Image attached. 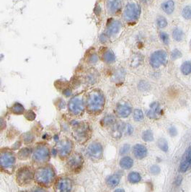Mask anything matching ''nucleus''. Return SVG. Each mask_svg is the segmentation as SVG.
<instances>
[{
  "label": "nucleus",
  "mask_w": 191,
  "mask_h": 192,
  "mask_svg": "<svg viewBox=\"0 0 191 192\" xmlns=\"http://www.w3.org/2000/svg\"><path fill=\"white\" fill-rule=\"evenodd\" d=\"M120 0H113L108 3V10L111 13H115L120 8Z\"/></svg>",
  "instance_id": "nucleus-22"
},
{
  "label": "nucleus",
  "mask_w": 191,
  "mask_h": 192,
  "mask_svg": "<svg viewBox=\"0 0 191 192\" xmlns=\"http://www.w3.org/2000/svg\"><path fill=\"white\" fill-rule=\"evenodd\" d=\"M169 132H170V134H171V136H175L176 134H177V130H176L175 128L174 127H172L170 128V129H169Z\"/></svg>",
  "instance_id": "nucleus-42"
},
{
  "label": "nucleus",
  "mask_w": 191,
  "mask_h": 192,
  "mask_svg": "<svg viewBox=\"0 0 191 192\" xmlns=\"http://www.w3.org/2000/svg\"><path fill=\"white\" fill-rule=\"evenodd\" d=\"M121 28V23L119 21H113L108 27V34L110 35H115L118 33Z\"/></svg>",
  "instance_id": "nucleus-17"
},
{
  "label": "nucleus",
  "mask_w": 191,
  "mask_h": 192,
  "mask_svg": "<svg viewBox=\"0 0 191 192\" xmlns=\"http://www.w3.org/2000/svg\"><path fill=\"white\" fill-rule=\"evenodd\" d=\"M89 135V128L85 123H77L73 126V136L79 142L86 141Z\"/></svg>",
  "instance_id": "nucleus-9"
},
{
  "label": "nucleus",
  "mask_w": 191,
  "mask_h": 192,
  "mask_svg": "<svg viewBox=\"0 0 191 192\" xmlns=\"http://www.w3.org/2000/svg\"><path fill=\"white\" fill-rule=\"evenodd\" d=\"M133 155H134L137 159H143L144 158H145V157L147 156V149L143 144H136V145L133 147Z\"/></svg>",
  "instance_id": "nucleus-14"
},
{
  "label": "nucleus",
  "mask_w": 191,
  "mask_h": 192,
  "mask_svg": "<svg viewBox=\"0 0 191 192\" xmlns=\"http://www.w3.org/2000/svg\"><path fill=\"white\" fill-rule=\"evenodd\" d=\"M167 53L164 50L156 51L150 57V64L154 68H159L167 61Z\"/></svg>",
  "instance_id": "nucleus-12"
},
{
  "label": "nucleus",
  "mask_w": 191,
  "mask_h": 192,
  "mask_svg": "<svg viewBox=\"0 0 191 192\" xmlns=\"http://www.w3.org/2000/svg\"><path fill=\"white\" fill-rule=\"evenodd\" d=\"M130 149V146L128 145V144H125V145L123 146V147L120 149V155H123V154H125V153H127L129 150Z\"/></svg>",
  "instance_id": "nucleus-39"
},
{
  "label": "nucleus",
  "mask_w": 191,
  "mask_h": 192,
  "mask_svg": "<svg viewBox=\"0 0 191 192\" xmlns=\"http://www.w3.org/2000/svg\"><path fill=\"white\" fill-rule=\"evenodd\" d=\"M157 146H158L162 151L165 152L168 151V144H167V141H166L165 139H159L158 141H157Z\"/></svg>",
  "instance_id": "nucleus-30"
},
{
  "label": "nucleus",
  "mask_w": 191,
  "mask_h": 192,
  "mask_svg": "<svg viewBox=\"0 0 191 192\" xmlns=\"http://www.w3.org/2000/svg\"><path fill=\"white\" fill-rule=\"evenodd\" d=\"M133 165V161L130 157H124L120 161V166L123 169H130Z\"/></svg>",
  "instance_id": "nucleus-19"
},
{
  "label": "nucleus",
  "mask_w": 191,
  "mask_h": 192,
  "mask_svg": "<svg viewBox=\"0 0 191 192\" xmlns=\"http://www.w3.org/2000/svg\"><path fill=\"white\" fill-rule=\"evenodd\" d=\"M73 149L72 141L68 139H62L57 146V152L61 159L69 158Z\"/></svg>",
  "instance_id": "nucleus-11"
},
{
  "label": "nucleus",
  "mask_w": 191,
  "mask_h": 192,
  "mask_svg": "<svg viewBox=\"0 0 191 192\" xmlns=\"http://www.w3.org/2000/svg\"><path fill=\"white\" fill-rule=\"evenodd\" d=\"M182 17L186 20L191 19V6H187L182 10Z\"/></svg>",
  "instance_id": "nucleus-31"
},
{
  "label": "nucleus",
  "mask_w": 191,
  "mask_h": 192,
  "mask_svg": "<svg viewBox=\"0 0 191 192\" xmlns=\"http://www.w3.org/2000/svg\"><path fill=\"white\" fill-rule=\"evenodd\" d=\"M6 127V121L3 118L0 117V131H2Z\"/></svg>",
  "instance_id": "nucleus-40"
},
{
  "label": "nucleus",
  "mask_w": 191,
  "mask_h": 192,
  "mask_svg": "<svg viewBox=\"0 0 191 192\" xmlns=\"http://www.w3.org/2000/svg\"><path fill=\"white\" fill-rule=\"evenodd\" d=\"M141 9L137 4L129 3L125 6L123 12V18L125 21L133 22L139 18Z\"/></svg>",
  "instance_id": "nucleus-7"
},
{
  "label": "nucleus",
  "mask_w": 191,
  "mask_h": 192,
  "mask_svg": "<svg viewBox=\"0 0 191 192\" xmlns=\"http://www.w3.org/2000/svg\"><path fill=\"white\" fill-rule=\"evenodd\" d=\"M190 45H191V42H190Z\"/></svg>",
  "instance_id": "nucleus-47"
},
{
  "label": "nucleus",
  "mask_w": 191,
  "mask_h": 192,
  "mask_svg": "<svg viewBox=\"0 0 191 192\" xmlns=\"http://www.w3.org/2000/svg\"><path fill=\"white\" fill-rule=\"evenodd\" d=\"M34 179V173L30 167L24 166L19 168L16 173V181L22 186L30 184Z\"/></svg>",
  "instance_id": "nucleus-5"
},
{
  "label": "nucleus",
  "mask_w": 191,
  "mask_h": 192,
  "mask_svg": "<svg viewBox=\"0 0 191 192\" xmlns=\"http://www.w3.org/2000/svg\"><path fill=\"white\" fill-rule=\"evenodd\" d=\"M117 114L120 117L126 118L131 113V108L128 104H120L117 107Z\"/></svg>",
  "instance_id": "nucleus-15"
},
{
  "label": "nucleus",
  "mask_w": 191,
  "mask_h": 192,
  "mask_svg": "<svg viewBox=\"0 0 191 192\" xmlns=\"http://www.w3.org/2000/svg\"><path fill=\"white\" fill-rule=\"evenodd\" d=\"M50 150L46 144H38L33 152V160L36 164H43L49 160Z\"/></svg>",
  "instance_id": "nucleus-4"
},
{
  "label": "nucleus",
  "mask_w": 191,
  "mask_h": 192,
  "mask_svg": "<svg viewBox=\"0 0 191 192\" xmlns=\"http://www.w3.org/2000/svg\"><path fill=\"white\" fill-rule=\"evenodd\" d=\"M142 139L145 141H152L154 140V135L152 131L148 129L146 130L142 134Z\"/></svg>",
  "instance_id": "nucleus-29"
},
{
  "label": "nucleus",
  "mask_w": 191,
  "mask_h": 192,
  "mask_svg": "<svg viewBox=\"0 0 191 192\" xmlns=\"http://www.w3.org/2000/svg\"><path fill=\"white\" fill-rule=\"evenodd\" d=\"M151 173L153 175H157L158 173H160V167L157 166H153L151 167Z\"/></svg>",
  "instance_id": "nucleus-38"
},
{
  "label": "nucleus",
  "mask_w": 191,
  "mask_h": 192,
  "mask_svg": "<svg viewBox=\"0 0 191 192\" xmlns=\"http://www.w3.org/2000/svg\"><path fill=\"white\" fill-rule=\"evenodd\" d=\"M143 112L139 109H136L134 112H133V119H134V120L136 121H140L143 119Z\"/></svg>",
  "instance_id": "nucleus-33"
},
{
  "label": "nucleus",
  "mask_w": 191,
  "mask_h": 192,
  "mask_svg": "<svg viewBox=\"0 0 191 192\" xmlns=\"http://www.w3.org/2000/svg\"><path fill=\"white\" fill-rule=\"evenodd\" d=\"M157 24L160 28H164L167 25V20L164 17H159L157 20Z\"/></svg>",
  "instance_id": "nucleus-32"
},
{
  "label": "nucleus",
  "mask_w": 191,
  "mask_h": 192,
  "mask_svg": "<svg viewBox=\"0 0 191 192\" xmlns=\"http://www.w3.org/2000/svg\"><path fill=\"white\" fill-rule=\"evenodd\" d=\"M105 106V98L103 94L99 91H93L89 95L87 100L88 111L93 114L101 112Z\"/></svg>",
  "instance_id": "nucleus-3"
},
{
  "label": "nucleus",
  "mask_w": 191,
  "mask_h": 192,
  "mask_svg": "<svg viewBox=\"0 0 191 192\" xmlns=\"http://www.w3.org/2000/svg\"><path fill=\"white\" fill-rule=\"evenodd\" d=\"M141 176L139 173L137 172H131V173H129L128 176V179L129 182L132 183H138L141 181Z\"/></svg>",
  "instance_id": "nucleus-27"
},
{
  "label": "nucleus",
  "mask_w": 191,
  "mask_h": 192,
  "mask_svg": "<svg viewBox=\"0 0 191 192\" xmlns=\"http://www.w3.org/2000/svg\"><path fill=\"white\" fill-rule=\"evenodd\" d=\"M74 182L69 176H60L54 182L55 192H73Z\"/></svg>",
  "instance_id": "nucleus-6"
},
{
  "label": "nucleus",
  "mask_w": 191,
  "mask_h": 192,
  "mask_svg": "<svg viewBox=\"0 0 191 192\" xmlns=\"http://www.w3.org/2000/svg\"><path fill=\"white\" fill-rule=\"evenodd\" d=\"M172 36L176 41H181L184 38V33L180 28H175L172 33Z\"/></svg>",
  "instance_id": "nucleus-26"
},
{
  "label": "nucleus",
  "mask_w": 191,
  "mask_h": 192,
  "mask_svg": "<svg viewBox=\"0 0 191 192\" xmlns=\"http://www.w3.org/2000/svg\"><path fill=\"white\" fill-rule=\"evenodd\" d=\"M34 180L39 186H51L56 181V172L50 165L40 167L34 172Z\"/></svg>",
  "instance_id": "nucleus-1"
},
{
  "label": "nucleus",
  "mask_w": 191,
  "mask_h": 192,
  "mask_svg": "<svg viewBox=\"0 0 191 192\" xmlns=\"http://www.w3.org/2000/svg\"><path fill=\"white\" fill-rule=\"evenodd\" d=\"M107 184L108 186L114 188V187L117 186L118 185L119 182H120V176L117 174L112 175V176H109L107 178Z\"/></svg>",
  "instance_id": "nucleus-20"
},
{
  "label": "nucleus",
  "mask_w": 191,
  "mask_h": 192,
  "mask_svg": "<svg viewBox=\"0 0 191 192\" xmlns=\"http://www.w3.org/2000/svg\"><path fill=\"white\" fill-rule=\"evenodd\" d=\"M114 121V119L113 116H107L104 119V122L105 124H109L110 123H112Z\"/></svg>",
  "instance_id": "nucleus-41"
},
{
  "label": "nucleus",
  "mask_w": 191,
  "mask_h": 192,
  "mask_svg": "<svg viewBox=\"0 0 191 192\" xmlns=\"http://www.w3.org/2000/svg\"><path fill=\"white\" fill-rule=\"evenodd\" d=\"M10 111L12 114H16V115H20V114H24L25 108L21 104L15 103V105L12 106V107L11 108Z\"/></svg>",
  "instance_id": "nucleus-23"
},
{
  "label": "nucleus",
  "mask_w": 191,
  "mask_h": 192,
  "mask_svg": "<svg viewBox=\"0 0 191 192\" xmlns=\"http://www.w3.org/2000/svg\"><path fill=\"white\" fill-rule=\"evenodd\" d=\"M150 108V110L147 113L148 117L151 118V119H156V118L158 117L161 112L158 103H153L152 104H151Z\"/></svg>",
  "instance_id": "nucleus-16"
},
{
  "label": "nucleus",
  "mask_w": 191,
  "mask_h": 192,
  "mask_svg": "<svg viewBox=\"0 0 191 192\" xmlns=\"http://www.w3.org/2000/svg\"><path fill=\"white\" fill-rule=\"evenodd\" d=\"M33 139H34V136H33V134H26V135L23 137V141H24L25 144H29L33 142Z\"/></svg>",
  "instance_id": "nucleus-34"
},
{
  "label": "nucleus",
  "mask_w": 191,
  "mask_h": 192,
  "mask_svg": "<svg viewBox=\"0 0 191 192\" xmlns=\"http://www.w3.org/2000/svg\"><path fill=\"white\" fill-rule=\"evenodd\" d=\"M182 73L185 75H188L191 73V62H185L180 67Z\"/></svg>",
  "instance_id": "nucleus-25"
},
{
  "label": "nucleus",
  "mask_w": 191,
  "mask_h": 192,
  "mask_svg": "<svg viewBox=\"0 0 191 192\" xmlns=\"http://www.w3.org/2000/svg\"><path fill=\"white\" fill-rule=\"evenodd\" d=\"M132 132H133V128L130 124H128V125H127V134H131Z\"/></svg>",
  "instance_id": "nucleus-45"
},
{
  "label": "nucleus",
  "mask_w": 191,
  "mask_h": 192,
  "mask_svg": "<svg viewBox=\"0 0 191 192\" xmlns=\"http://www.w3.org/2000/svg\"><path fill=\"white\" fill-rule=\"evenodd\" d=\"M67 168L73 173H77L81 171L83 166L82 156L79 153L75 152L70 155L67 161Z\"/></svg>",
  "instance_id": "nucleus-10"
},
{
  "label": "nucleus",
  "mask_w": 191,
  "mask_h": 192,
  "mask_svg": "<svg viewBox=\"0 0 191 192\" xmlns=\"http://www.w3.org/2000/svg\"><path fill=\"white\" fill-rule=\"evenodd\" d=\"M68 108L71 115L74 116H81L85 110L83 100L79 97H73L69 102Z\"/></svg>",
  "instance_id": "nucleus-8"
},
{
  "label": "nucleus",
  "mask_w": 191,
  "mask_h": 192,
  "mask_svg": "<svg viewBox=\"0 0 191 192\" xmlns=\"http://www.w3.org/2000/svg\"><path fill=\"white\" fill-rule=\"evenodd\" d=\"M191 166V158L188 155V154H187V156L185 158L182 160V163H181L180 166V169L179 171L181 173H185V172L187 171V170L188 169L189 167Z\"/></svg>",
  "instance_id": "nucleus-21"
},
{
  "label": "nucleus",
  "mask_w": 191,
  "mask_h": 192,
  "mask_svg": "<svg viewBox=\"0 0 191 192\" xmlns=\"http://www.w3.org/2000/svg\"><path fill=\"white\" fill-rule=\"evenodd\" d=\"M181 56H182V53H181V52L178 49H175L172 51V54H171V56H172V59L173 60L180 58Z\"/></svg>",
  "instance_id": "nucleus-36"
},
{
  "label": "nucleus",
  "mask_w": 191,
  "mask_h": 192,
  "mask_svg": "<svg viewBox=\"0 0 191 192\" xmlns=\"http://www.w3.org/2000/svg\"><path fill=\"white\" fill-rule=\"evenodd\" d=\"M114 192H125L123 189H122V188H118V189L115 190Z\"/></svg>",
  "instance_id": "nucleus-46"
},
{
  "label": "nucleus",
  "mask_w": 191,
  "mask_h": 192,
  "mask_svg": "<svg viewBox=\"0 0 191 192\" xmlns=\"http://www.w3.org/2000/svg\"><path fill=\"white\" fill-rule=\"evenodd\" d=\"M31 155V149L28 147L23 148L17 153V158L20 160H26Z\"/></svg>",
  "instance_id": "nucleus-24"
},
{
  "label": "nucleus",
  "mask_w": 191,
  "mask_h": 192,
  "mask_svg": "<svg viewBox=\"0 0 191 192\" xmlns=\"http://www.w3.org/2000/svg\"><path fill=\"white\" fill-rule=\"evenodd\" d=\"M15 155L11 149L3 148L0 149V170L5 173H12L15 165Z\"/></svg>",
  "instance_id": "nucleus-2"
},
{
  "label": "nucleus",
  "mask_w": 191,
  "mask_h": 192,
  "mask_svg": "<svg viewBox=\"0 0 191 192\" xmlns=\"http://www.w3.org/2000/svg\"><path fill=\"white\" fill-rule=\"evenodd\" d=\"M104 60L107 63L110 64L113 63L115 60V56L112 51H108L104 54Z\"/></svg>",
  "instance_id": "nucleus-28"
},
{
  "label": "nucleus",
  "mask_w": 191,
  "mask_h": 192,
  "mask_svg": "<svg viewBox=\"0 0 191 192\" xmlns=\"http://www.w3.org/2000/svg\"><path fill=\"white\" fill-rule=\"evenodd\" d=\"M88 155L93 159H100L103 155V147L98 142H93L87 148Z\"/></svg>",
  "instance_id": "nucleus-13"
},
{
  "label": "nucleus",
  "mask_w": 191,
  "mask_h": 192,
  "mask_svg": "<svg viewBox=\"0 0 191 192\" xmlns=\"http://www.w3.org/2000/svg\"><path fill=\"white\" fill-rule=\"evenodd\" d=\"M162 8L163 11L167 14H172L175 10V2L172 0H168L166 1L162 4Z\"/></svg>",
  "instance_id": "nucleus-18"
},
{
  "label": "nucleus",
  "mask_w": 191,
  "mask_h": 192,
  "mask_svg": "<svg viewBox=\"0 0 191 192\" xmlns=\"http://www.w3.org/2000/svg\"><path fill=\"white\" fill-rule=\"evenodd\" d=\"M25 116H26V119L29 121H33L36 119V114L32 111H27L26 114H25Z\"/></svg>",
  "instance_id": "nucleus-35"
},
{
  "label": "nucleus",
  "mask_w": 191,
  "mask_h": 192,
  "mask_svg": "<svg viewBox=\"0 0 191 192\" xmlns=\"http://www.w3.org/2000/svg\"><path fill=\"white\" fill-rule=\"evenodd\" d=\"M98 56L95 55V54L92 56L91 59H90V62H91L92 63H95V62H98Z\"/></svg>",
  "instance_id": "nucleus-44"
},
{
  "label": "nucleus",
  "mask_w": 191,
  "mask_h": 192,
  "mask_svg": "<svg viewBox=\"0 0 191 192\" xmlns=\"http://www.w3.org/2000/svg\"><path fill=\"white\" fill-rule=\"evenodd\" d=\"M31 192H47L44 188H40V187H38V188H33V190Z\"/></svg>",
  "instance_id": "nucleus-43"
},
{
  "label": "nucleus",
  "mask_w": 191,
  "mask_h": 192,
  "mask_svg": "<svg viewBox=\"0 0 191 192\" xmlns=\"http://www.w3.org/2000/svg\"><path fill=\"white\" fill-rule=\"evenodd\" d=\"M160 38L162 40V42L165 44H168L169 43V35L166 33H161Z\"/></svg>",
  "instance_id": "nucleus-37"
}]
</instances>
